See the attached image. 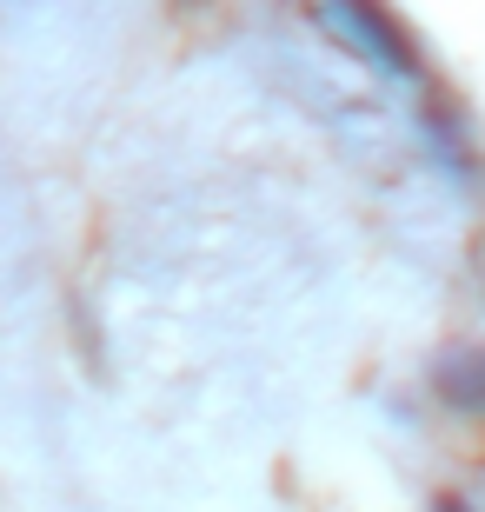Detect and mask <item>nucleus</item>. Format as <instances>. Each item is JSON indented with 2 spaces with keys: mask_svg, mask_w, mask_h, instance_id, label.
Masks as SVG:
<instances>
[{
  "mask_svg": "<svg viewBox=\"0 0 485 512\" xmlns=\"http://www.w3.org/2000/svg\"><path fill=\"white\" fill-rule=\"evenodd\" d=\"M432 512H472V506H459V499H439V506H432Z\"/></svg>",
  "mask_w": 485,
  "mask_h": 512,
  "instance_id": "7ed1b4c3",
  "label": "nucleus"
},
{
  "mask_svg": "<svg viewBox=\"0 0 485 512\" xmlns=\"http://www.w3.org/2000/svg\"><path fill=\"white\" fill-rule=\"evenodd\" d=\"M313 27L339 34L346 54H359L366 67H379V74L399 80V87H426V60H419V47H412L406 27H399L392 14H379V7H319Z\"/></svg>",
  "mask_w": 485,
  "mask_h": 512,
  "instance_id": "f257e3e1",
  "label": "nucleus"
},
{
  "mask_svg": "<svg viewBox=\"0 0 485 512\" xmlns=\"http://www.w3.org/2000/svg\"><path fill=\"white\" fill-rule=\"evenodd\" d=\"M432 393L446 399L452 413L485 419V346H452L432 360Z\"/></svg>",
  "mask_w": 485,
  "mask_h": 512,
  "instance_id": "f03ea898",
  "label": "nucleus"
}]
</instances>
